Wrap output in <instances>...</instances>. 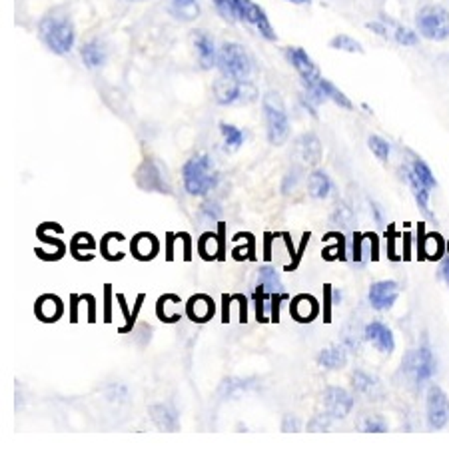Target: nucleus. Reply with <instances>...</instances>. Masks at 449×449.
I'll list each match as a JSON object with an SVG mask.
<instances>
[{
    "label": "nucleus",
    "instance_id": "nucleus-1",
    "mask_svg": "<svg viewBox=\"0 0 449 449\" xmlns=\"http://www.w3.org/2000/svg\"><path fill=\"white\" fill-rule=\"evenodd\" d=\"M182 180H184V188H186L188 194L204 196L216 188L220 176H218V170L214 168V162L208 154H196L184 164Z\"/></svg>",
    "mask_w": 449,
    "mask_h": 449
},
{
    "label": "nucleus",
    "instance_id": "nucleus-2",
    "mask_svg": "<svg viewBox=\"0 0 449 449\" xmlns=\"http://www.w3.org/2000/svg\"><path fill=\"white\" fill-rule=\"evenodd\" d=\"M40 38L42 42L48 46L50 52H54L58 57H64L72 50L74 46V24L68 17H60V14H48L40 20Z\"/></svg>",
    "mask_w": 449,
    "mask_h": 449
},
{
    "label": "nucleus",
    "instance_id": "nucleus-3",
    "mask_svg": "<svg viewBox=\"0 0 449 449\" xmlns=\"http://www.w3.org/2000/svg\"><path fill=\"white\" fill-rule=\"evenodd\" d=\"M263 116H266V132L268 140L274 146H281L290 136V120L283 106V100L278 92H266L262 100Z\"/></svg>",
    "mask_w": 449,
    "mask_h": 449
},
{
    "label": "nucleus",
    "instance_id": "nucleus-4",
    "mask_svg": "<svg viewBox=\"0 0 449 449\" xmlns=\"http://www.w3.org/2000/svg\"><path fill=\"white\" fill-rule=\"evenodd\" d=\"M435 370H437V359L433 356L430 346L412 350L401 361V374L406 375V379L415 390H421L423 383H428L435 375Z\"/></svg>",
    "mask_w": 449,
    "mask_h": 449
},
{
    "label": "nucleus",
    "instance_id": "nucleus-5",
    "mask_svg": "<svg viewBox=\"0 0 449 449\" xmlns=\"http://www.w3.org/2000/svg\"><path fill=\"white\" fill-rule=\"evenodd\" d=\"M214 98L222 106H243L252 104L258 98V88L250 80L220 78L214 84Z\"/></svg>",
    "mask_w": 449,
    "mask_h": 449
},
{
    "label": "nucleus",
    "instance_id": "nucleus-6",
    "mask_svg": "<svg viewBox=\"0 0 449 449\" xmlns=\"http://www.w3.org/2000/svg\"><path fill=\"white\" fill-rule=\"evenodd\" d=\"M218 68L226 78L248 80V76L252 74V58L242 44L226 42L218 50Z\"/></svg>",
    "mask_w": 449,
    "mask_h": 449
},
{
    "label": "nucleus",
    "instance_id": "nucleus-7",
    "mask_svg": "<svg viewBox=\"0 0 449 449\" xmlns=\"http://www.w3.org/2000/svg\"><path fill=\"white\" fill-rule=\"evenodd\" d=\"M419 34L428 40H448L449 38V12L441 6H426L417 12Z\"/></svg>",
    "mask_w": 449,
    "mask_h": 449
},
{
    "label": "nucleus",
    "instance_id": "nucleus-8",
    "mask_svg": "<svg viewBox=\"0 0 449 449\" xmlns=\"http://www.w3.org/2000/svg\"><path fill=\"white\" fill-rule=\"evenodd\" d=\"M234 4V10H236V17L243 22H250L258 28V32L262 34L266 40H276V32L270 24V20L266 17L262 6H258L256 2L252 0H232Z\"/></svg>",
    "mask_w": 449,
    "mask_h": 449
},
{
    "label": "nucleus",
    "instance_id": "nucleus-9",
    "mask_svg": "<svg viewBox=\"0 0 449 449\" xmlns=\"http://www.w3.org/2000/svg\"><path fill=\"white\" fill-rule=\"evenodd\" d=\"M426 412H428V426L431 430H441L449 423V399L441 388L431 386L428 390Z\"/></svg>",
    "mask_w": 449,
    "mask_h": 449
},
{
    "label": "nucleus",
    "instance_id": "nucleus-10",
    "mask_svg": "<svg viewBox=\"0 0 449 449\" xmlns=\"http://www.w3.org/2000/svg\"><path fill=\"white\" fill-rule=\"evenodd\" d=\"M136 184L146 190V192H160V194H170V186L160 164L152 158H146L140 168L136 170Z\"/></svg>",
    "mask_w": 449,
    "mask_h": 449
},
{
    "label": "nucleus",
    "instance_id": "nucleus-11",
    "mask_svg": "<svg viewBox=\"0 0 449 449\" xmlns=\"http://www.w3.org/2000/svg\"><path fill=\"white\" fill-rule=\"evenodd\" d=\"M286 57H288L290 64L296 68V72H298L299 78H301L303 88L318 84V80L321 78L318 66L314 64L312 58L308 57V52H306L303 48H299V46H290V48H286Z\"/></svg>",
    "mask_w": 449,
    "mask_h": 449
},
{
    "label": "nucleus",
    "instance_id": "nucleus-12",
    "mask_svg": "<svg viewBox=\"0 0 449 449\" xmlns=\"http://www.w3.org/2000/svg\"><path fill=\"white\" fill-rule=\"evenodd\" d=\"M323 406H326V413L332 419H343L354 408V397L343 388H328L323 392Z\"/></svg>",
    "mask_w": 449,
    "mask_h": 449
},
{
    "label": "nucleus",
    "instance_id": "nucleus-13",
    "mask_svg": "<svg viewBox=\"0 0 449 449\" xmlns=\"http://www.w3.org/2000/svg\"><path fill=\"white\" fill-rule=\"evenodd\" d=\"M397 296H399V286L392 280L375 281V283H372L370 294H368L372 308L379 310V312L390 310L393 303H395Z\"/></svg>",
    "mask_w": 449,
    "mask_h": 449
},
{
    "label": "nucleus",
    "instance_id": "nucleus-14",
    "mask_svg": "<svg viewBox=\"0 0 449 449\" xmlns=\"http://www.w3.org/2000/svg\"><path fill=\"white\" fill-rule=\"evenodd\" d=\"M366 339L372 341L381 354H392L395 348L392 330L381 321H372L366 326Z\"/></svg>",
    "mask_w": 449,
    "mask_h": 449
},
{
    "label": "nucleus",
    "instance_id": "nucleus-15",
    "mask_svg": "<svg viewBox=\"0 0 449 449\" xmlns=\"http://www.w3.org/2000/svg\"><path fill=\"white\" fill-rule=\"evenodd\" d=\"M194 46H196V52H198L200 66H202L204 70L218 64V50H216V46H214V40H212L210 34H206L204 30H196V32H194Z\"/></svg>",
    "mask_w": 449,
    "mask_h": 449
},
{
    "label": "nucleus",
    "instance_id": "nucleus-16",
    "mask_svg": "<svg viewBox=\"0 0 449 449\" xmlns=\"http://www.w3.org/2000/svg\"><path fill=\"white\" fill-rule=\"evenodd\" d=\"M296 152L298 156L310 166H316L319 160H321V142L316 134L308 132V134H301L296 142Z\"/></svg>",
    "mask_w": 449,
    "mask_h": 449
},
{
    "label": "nucleus",
    "instance_id": "nucleus-17",
    "mask_svg": "<svg viewBox=\"0 0 449 449\" xmlns=\"http://www.w3.org/2000/svg\"><path fill=\"white\" fill-rule=\"evenodd\" d=\"M150 417H152V421H154V426L158 430L176 431L180 428L178 412L170 403H156V406H152L150 408Z\"/></svg>",
    "mask_w": 449,
    "mask_h": 449
},
{
    "label": "nucleus",
    "instance_id": "nucleus-18",
    "mask_svg": "<svg viewBox=\"0 0 449 449\" xmlns=\"http://www.w3.org/2000/svg\"><path fill=\"white\" fill-rule=\"evenodd\" d=\"M352 386L357 393L370 397V399H381L383 397V388L379 383V379L372 374H366V372H354L352 374Z\"/></svg>",
    "mask_w": 449,
    "mask_h": 449
},
{
    "label": "nucleus",
    "instance_id": "nucleus-19",
    "mask_svg": "<svg viewBox=\"0 0 449 449\" xmlns=\"http://www.w3.org/2000/svg\"><path fill=\"white\" fill-rule=\"evenodd\" d=\"M401 174L406 176V180H408V184L412 188L413 192V198H415V202H417V206L421 208V212L426 214V216H431V210H430V188L426 186L415 174H413L412 166H406V168L401 170Z\"/></svg>",
    "mask_w": 449,
    "mask_h": 449
},
{
    "label": "nucleus",
    "instance_id": "nucleus-20",
    "mask_svg": "<svg viewBox=\"0 0 449 449\" xmlns=\"http://www.w3.org/2000/svg\"><path fill=\"white\" fill-rule=\"evenodd\" d=\"M188 314L194 321H208L214 316V301L212 298H208L204 294L194 296L188 303Z\"/></svg>",
    "mask_w": 449,
    "mask_h": 449
},
{
    "label": "nucleus",
    "instance_id": "nucleus-21",
    "mask_svg": "<svg viewBox=\"0 0 449 449\" xmlns=\"http://www.w3.org/2000/svg\"><path fill=\"white\" fill-rule=\"evenodd\" d=\"M82 60L88 68H100L106 62V48L100 40H90L82 46L80 50Z\"/></svg>",
    "mask_w": 449,
    "mask_h": 449
},
{
    "label": "nucleus",
    "instance_id": "nucleus-22",
    "mask_svg": "<svg viewBox=\"0 0 449 449\" xmlns=\"http://www.w3.org/2000/svg\"><path fill=\"white\" fill-rule=\"evenodd\" d=\"M348 361V352L343 346H332L328 350H321L318 356V363L326 370H337L343 368Z\"/></svg>",
    "mask_w": 449,
    "mask_h": 449
},
{
    "label": "nucleus",
    "instance_id": "nucleus-23",
    "mask_svg": "<svg viewBox=\"0 0 449 449\" xmlns=\"http://www.w3.org/2000/svg\"><path fill=\"white\" fill-rule=\"evenodd\" d=\"M132 250L138 260H152L158 254V242L152 234H138L132 242Z\"/></svg>",
    "mask_w": 449,
    "mask_h": 449
},
{
    "label": "nucleus",
    "instance_id": "nucleus-24",
    "mask_svg": "<svg viewBox=\"0 0 449 449\" xmlns=\"http://www.w3.org/2000/svg\"><path fill=\"white\" fill-rule=\"evenodd\" d=\"M292 314L298 321H312L318 314V303L312 296H298L292 301Z\"/></svg>",
    "mask_w": 449,
    "mask_h": 449
},
{
    "label": "nucleus",
    "instance_id": "nucleus-25",
    "mask_svg": "<svg viewBox=\"0 0 449 449\" xmlns=\"http://www.w3.org/2000/svg\"><path fill=\"white\" fill-rule=\"evenodd\" d=\"M170 10L172 14L178 20H184V22H192L200 17V4L198 0H172L170 4Z\"/></svg>",
    "mask_w": 449,
    "mask_h": 449
},
{
    "label": "nucleus",
    "instance_id": "nucleus-26",
    "mask_svg": "<svg viewBox=\"0 0 449 449\" xmlns=\"http://www.w3.org/2000/svg\"><path fill=\"white\" fill-rule=\"evenodd\" d=\"M308 190H310V194H312L314 198H318V200L328 198L330 192H332V182H330L328 174H326V172H319V170L312 172L310 178H308Z\"/></svg>",
    "mask_w": 449,
    "mask_h": 449
},
{
    "label": "nucleus",
    "instance_id": "nucleus-27",
    "mask_svg": "<svg viewBox=\"0 0 449 449\" xmlns=\"http://www.w3.org/2000/svg\"><path fill=\"white\" fill-rule=\"evenodd\" d=\"M37 314L44 321H57L62 314V303L57 296H42L37 301Z\"/></svg>",
    "mask_w": 449,
    "mask_h": 449
},
{
    "label": "nucleus",
    "instance_id": "nucleus-28",
    "mask_svg": "<svg viewBox=\"0 0 449 449\" xmlns=\"http://www.w3.org/2000/svg\"><path fill=\"white\" fill-rule=\"evenodd\" d=\"M386 38H393L397 44H403V46H413V44H417L415 32H412V30L406 28V26L393 24V22H386Z\"/></svg>",
    "mask_w": 449,
    "mask_h": 449
},
{
    "label": "nucleus",
    "instance_id": "nucleus-29",
    "mask_svg": "<svg viewBox=\"0 0 449 449\" xmlns=\"http://www.w3.org/2000/svg\"><path fill=\"white\" fill-rule=\"evenodd\" d=\"M258 283L260 288L270 292V294H283V283H281L280 276L276 270L272 268H262L260 274H258Z\"/></svg>",
    "mask_w": 449,
    "mask_h": 449
},
{
    "label": "nucleus",
    "instance_id": "nucleus-30",
    "mask_svg": "<svg viewBox=\"0 0 449 449\" xmlns=\"http://www.w3.org/2000/svg\"><path fill=\"white\" fill-rule=\"evenodd\" d=\"M318 84H319V90H321V94H323L326 98L334 100L337 106H341V108H348V110H352V108H354V106H352V102H350V98L341 92V90H337L336 86H334L330 80H326V78H319Z\"/></svg>",
    "mask_w": 449,
    "mask_h": 449
},
{
    "label": "nucleus",
    "instance_id": "nucleus-31",
    "mask_svg": "<svg viewBox=\"0 0 449 449\" xmlns=\"http://www.w3.org/2000/svg\"><path fill=\"white\" fill-rule=\"evenodd\" d=\"M220 132H222V136H224L226 150H238L242 146L243 132L240 130V128H236L234 124H226V122H222V124H220Z\"/></svg>",
    "mask_w": 449,
    "mask_h": 449
},
{
    "label": "nucleus",
    "instance_id": "nucleus-32",
    "mask_svg": "<svg viewBox=\"0 0 449 449\" xmlns=\"http://www.w3.org/2000/svg\"><path fill=\"white\" fill-rule=\"evenodd\" d=\"M172 308H180V299L176 298V296H164V298H160L158 301V314H160V318L166 319V321H176V319L180 318V312H172Z\"/></svg>",
    "mask_w": 449,
    "mask_h": 449
},
{
    "label": "nucleus",
    "instance_id": "nucleus-33",
    "mask_svg": "<svg viewBox=\"0 0 449 449\" xmlns=\"http://www.w3.org/2000/svg\"><path fill=\"white\" fill-rule=\"evenodd\" d=\"M250 381H252V379H240V377L224 379V383H222V388H220V393H222L224 397H236V395H240L242 392H248V390L252 388Z\"/></svg>",
    "mask_w": 449,
    "mask_h": 449
},
{
    "label": "nucleus",
    "instance_id": "nucleus-34",
    "mask_svg": "<svg viewBox=\"0 0 449 449\" xmlns=\"http://www.w3.org/2000/svg\"><path fill=\"white\" fill-rule=\"evenodd\" d=\"M330 46L336 48V50H341V52H352V54H363V46L354 40L352 37H346V34H339V37H334L330 40Z\"/></svg>",
    "mask_w": 449,
    "mask_h": 449
},
{
    "label": "nucleus",
    "instance_id": "nucleus-35",
    "mask_svg": "<svg viewBox=\"0 0 449 449\" xmlns=\"http://www.w3.org/2000/svg\"><path fill=\"white\" fill-rule=\"evenodd\" d=\"M357 428L361 431H368V433H383V431H388V421L381 417V415H363L361 419H359V423H357Z\"/></svg>",
    "mask_w": 449,
    "mask_h": 449
},
{
    "label": "nucleus",
    "instance_id": "nucleus-36",
    "mask_svg": "<svg viewBox=\"0 0 449 449\" xmlns=\"http://www.w3.org/2000/svg\"><path fill=\"white\" fill-rule=\"evenodd\" d=\"M412 170H413V174H415V176H417V178H419V180L426 184V186L430 188V190H433V188L437 186V180H435V176H433V172L430 170V166H428L426 162H421L419 158H417V160H413Z\"/></svg>",
    "mask_w": 449,
    "mask_h": 449
},
{
    "label": "nucleus",
    "instance_id": "nucleus-37",
    "mask_svg": "<svg viewBox=\"0 0 449 449\" xmlns=\"http://www.w3.org/2000/svg\"><path fill=\"white\" fill-rule=\"evenodd\" d=\"M332 222L343 226V228L352 226V222H354V210L348 206V204H343V202L337 204V206L334 208V214H332Z\"/></svg>",
    "mask_w": 449,
    "mask_h": 449
},
{
    "label": "nucleus",
    "instance_id": "nucleus-38",
    "mask_svg": "<svg viewBox=\"0 0 449 449\" xmlns=\"http://www.w3.org/2000/svg\"><path fill=\"white\" fill-rule=\"evenodd\" d=\"M368 144H370L372 152H374L379 160H383V162H386V160L390 158V144H388L383 138H379V136H370Z\"/></svg>",
    "mask_w": 449,
    "mask_h": 449
},
{
    "label": "nucleus",
    "instance_id": "nucleus-39",
    "mask_svg": "<svg viewBox=\"0 0 449 449\" xmlns=\"http://www.w3.org/2000/svg\"><path fill=\"white\" fill-rule=\"evenodd\" d=\"M423 252H426V256L431 258V260H435V258H439L441 256V252H443V243H441V238L437 236V234H431L426 238V248H423Z\"/></svg>",
    "mask_w": 449,
    "mask_h": 449
},
{
    "label": "nucleus",
    "instance_id": "nucleus-40",
    "mask_svg": "<svg viewBox=\"0 0 449 449\" xmlns=\"http://www.w3.org/2000/svg\"><path fill=\"white\" fill-rule=\"evenodd\" d=\"M214 4H216V10L222 14V19L226 20H236V10H234V4H232V0H214Z\"/></svg>",
    "mask_w": 449,
    "mask_h": 449
},
{
    "label": "nucleus",
    "instance_id": "nucleus-41",
    "mask_svg": "<svg viewBox=\"0 0 449 449\" xmlns=\"http://www.w3.org/2000/svg\"><path fill=\"white\" fill-rule=\"evenodd\" d=\"M332 426V417L328 413L323 415H316L310 423H308V430L310 431H328Z\"/></svg>",
    "mask_w": 449,
    "mask_h": 449
},
{
    "label": "nucleus",
    "instance_id": "nucleus-42",
    "mask_svg": "<svg viewBox=\"0 0 449 449\" xmlns=\"http://www.w3.org/2000/svg\"><path fill=\"white\" fill-rule=\"evenodd\" d=\"M299 180V170L294 168L292 172H288V176L283 178V186H281V190H283V194H290V186H292V190L296 188V184H298Z\"/></svg>",
    "mask_w": 449,
    "mask_h": 449
},
{
    "label": "nucleus",
    "instance_id": "nucleus-43",
    "mask_svg": "<svg viewBox=\"0 0 449 449\" xmlns=\"http://www.w3.org/2000/svg\"><path fill=\"white\" fill-rule=\"evenodd\" d=\"M301 423L296 415H286L283 421H281V431H299Z\"/></svg>",
    "mask_w": 449,
    "mask_h": 449
},
{
    "label": "nucleus",
    "instance_id": "nucleus-44",
    "mask_svg": "<svg viewBox=\"0 0 449 449\" xmlns=\"http://www.w3.org/2000/svg\"><path fill=\"white\" fill-rule=\"evenodd\" d=\"M202 214L208 216V218H214V220H216V218L222 214V208H220L218 202H206V204L202 206Z\"/></svg>",
    "mask_w": 449,
    "mask_h": 449
},
{
    "label": "nucleus",
    "instance_id": "nucleus-45",
    "mask_svg": "<svg viewBox=\"0 0 449 449\" xmlns=\"http://www.w3.org/2000/svg\"><path fill=\"white\" fill-rule=\"evenodd\" d=\"M441 276H443V280L448 281L449 286V258L446 260V262L441 263Z\"/></svg>",
    "mask_w": 449,
    "mask_h": 449
},
{
    "label": "nucleus",
    "instance_id": "nucleus-46",
    "mask_svg": "<svg viewBox=\"0 0 449 449\" xmlns=\"http://www.w3.org/2000/svg\"><path fill=\"white\" fill-rule=\"evenodd\" d=\"M292 4H310V0H288Z\"/></svg>",
    "mask_w": 449,
    "mask_h": 449
},
{
    "label": "nucleus",
    "instance_id": "nucleus-47",
    "mask_svg": "<svg viewBox=\"0 0 449 449\" xmlns=\"http://www.w3.org/2000/svg\"><path fill=\"white\" fill-rule=\"evenodd\" d=\"M132 2H142V0H132Z\"/></svg>",
    "mask_w": 449,
    "mask_h": 449
}]
</instances>
